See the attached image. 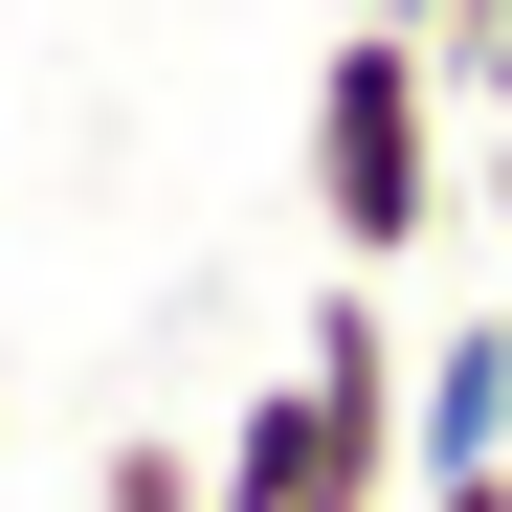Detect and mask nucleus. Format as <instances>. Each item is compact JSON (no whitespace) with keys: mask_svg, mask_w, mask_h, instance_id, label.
<instances>
[{"mask_svg":"<svg viewBox=\"0 0 512 512\" xmlns=\"http://www.w3.org/2000/svg\"><path fill=\"white\" fill-rule=\"evenodd\" d=\"M468 223H490V268H512V112H490V156H468Z\"/></svg>","mask_w":512,"mask_h":512,"instance_id":"obj_6","label":"nucleus"},{"mask_svg":"<svg viewBox=\"0 0 512 512\" xmlns=\"http://www.w3.org/2000/svg\"><path fill=\"white\" fill-rule=\"evenodd\" d=\"M446 23H468V0H446Z\"/></svg>","mask_w":512,"mask_h":512,"instance_id":"obj_9","label":"nucleus"},{"mask_svg":"<svg viewBox=\"0 0 512 512\" xmlns=\"http://www.w3.org/2000/svg\"><path fill=\"white\" fill-rule=\"evenodd\" d=\"M468 201V156H446V45L423 23H334L312 45V223H334V268H423V223Z\"/></svg>","mask_w":512,"mask_h":512,"instance_id":"obj_2","label":"nucleus"},{"mask_svg":"<svg viewBox=\"0 0 512 512\" xmlns=\"http://www.w3.org/2000/svg\"><path fill=\"white\" fill-rule=\"evenodd\" d=\"M446 90H490V112H512V0H468V23H446Z\"/></svg>","mask_w":512,"mask_h":512,"instance_id":"obj_5","label":"nucleus"},{"mask_svg":"<svg viewBox=\"0 0 512 512\" xmlns=\"http://www.w3.org/2000/svg\"><path fill=\"white\" fill-rule=\"evenodd\" d=\"M401 423H423V468H512V312H468V334H423V379H401Z\"/></svg>","mask_w":512,"mask_h":512,"instance_id":"obj_3","label":"nucleus"},{"mask_svg":"<svg viewBox=\"0 0 512 512\" xmlns=\"http://www.w3.org/2000/svg\"><path fill=\"white\" fill-rule=\"evenodd\" d=\"M401 512H512V468H423V490H401Z\"/></svg>","mask_w":512,"mask_h":512,"instance_id":"obj_7","label":"nucleus"},{"mask_svg":"<svg viewBox=\"0 0 512 512\" xmlns=\"http://www.w3.org/2000/svg\"><path fill=\"white\" fill-rule=\"evenodd\" d=\"M401 290L379 268H334L312 290V334L268 379H245V423H223V512H401L423 490V423H401Z\"/></svg>","mask_w":512,"mask_h":512,"instance_id":"obj_1","label":"nucleus"},{"mask_svg":"<svg viewBox=\"0 0 512 512\" xmlns=\"http://www.w3.org/2000/svg\"><path fill=\"white\" fill-rule=\"evenodd\" d=\"M0 512H90V490H0Z\"/></svg>","mask_w":512,"mask_h":512,"instance_id":"obj_8","label":"nucleus"},{"mask_svg":"<svg viewBox=\"0 0 512 512\" xmlns=\"http://www.w3.org/2000/svg\"><path fill=\"white\" fill-rule=\"evenodd\" d=\"M90 512H223V446H179V423H134V446L90 468Z\"/></svg>","mask_w":512,"mask_h":512,"instance_id":"obj_4","label":"nucleus"}]
</instances>
